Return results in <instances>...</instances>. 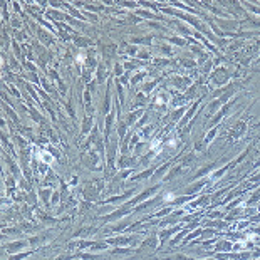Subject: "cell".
Wrapping results in <instances>:
<instances>
[{"mask_svg": "<svg viewBox=\"0 0 260 260\" xmlns=\"http://www.w3.org/2000/svg\"><path fill=\"white\" fill-rule=\"evenodd\" d=\"M76 61H77V64H84V61H86V56H84L82 52H79L77 57H76Z\"/></svg>", "mask_w": 260, "mask_h": 260, "instance_id": "obj_1", "label": "cell"}, {"mask_svg": "<svg viewBox=\"0 0 260 260\" xmlns=\"http://www.w3.org/2000/svg\"><path fill=\"white\" fill-rule=\"evenodd\" d=\"M165 200H166V202H171V200H175V195H173V193H168V195H165Z\"/></svg>", "mask_w": 260, "mask_h": 260, "instance_id": "obj_2", "label": "cell"}]
</instances>
